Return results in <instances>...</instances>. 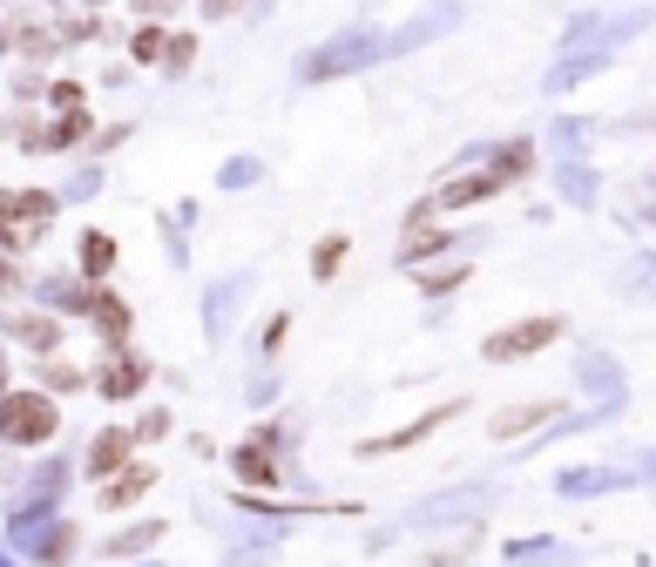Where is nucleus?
<instances>
[{
  "instance_id": "obj_14",
  "label": "nucleus",
  "mask_w": 656,
  "mask_h": 567,
  "mask_svg": "<svg viewBox=\"0 0 656 567\" xmlns=\"http://www.w3.org/2000/svg\"><path fill=\"white\" fill-rule=\"evenodd\" d=\"M149 486H157V466H129V473H115L108 486H102V507L108 513H123V507H136Z\"/></svg>"
},
{
  "instance_id": "obj_34",
  "label": "nucleus",
  "mask_w": 656,
  "mask_h": 567,
  "mask_svg": "<svg viewBox=\"0 0 656 567\" xmlns=\"http://www.w3.org/2000/svg\"><path fill=\"white\" fill-rule=\"evenodd\" d=\"M149 8H163V0H149Z\"/></svg>"
},
{
  "instance_id": "obj_22",
  "label": "nucleus",
  "mask_w": 656,
  "mask_h": 567,
  "mask_svg": "<svg viewBox=\"0 0 656 567\" xmlns=\"http://www.w3.org/2000/svg\"><path fill=\"white\" fill-rule=\"evenodd\" d=\"M129 55H136V61H170V34H163V27H136V34H129Z\"/></svg>"
},
{
  "instance_id": "obj_27",
  "label": "nucleus",
  "mask_w": 656,
  "mask_h": 567,
  "mask_svg": "<svg viewBox=\"0 0 656 567\" xmlns=\"http://www.w3.org/2000/svg\"><path fill=\"white\" fill-rule=\"evenodd\" d=\"M468 547H474V526H468V534H460L453 547H440V554H427V560H419V567H460V560H468Z\"/></svg>"
},
{
  "instance_id": "obj_7",
  "label": "nucleus",
  "mask_w": 656,
  "mask_h": 567,
  "mask_svg": "<svg viewBox=\"0 0 656 567\" xmlns=\"http://www.w3.org/2000/svg\"><path fill=\"white\" fill-rule=\"evenodd\" d=\"M372 55H379V34H338L332 48H319L312 61H304V74L325 81L332 68H359V61H372Z\"/></svg>"
},
{
  "instance_id": "obj_29",
  "label": "nucleus",
  "mask_w": 656,
  "mask_h": 567,
  "mask_svg": "<svg viewBox=\"0 0 656 567\" xmlns=\"http://www.w3.org/2000/svg\"><path fill=\"white\" fill-rule=\"evenodd\" d=\"M163 432H170L163 413H142V419H136V439H163Z\"/></svg>"
},
{
  "instance_id": "obj_24",
  "label": "nucleus",
  "mask_w": 656,
  "mask_h": 567,
  "mask_svg": "<svg viewBox=\"0 0 656 567\" xmlns=\"http://www.w3.org/2000/svg\"><path fill=\"white\" fill-rule=\"evenodd\" d=\"M453 284H468V264H447V270H427V277H419V291H427V298H440V291H453Z\"/></svg>"
},
{
  "instance_id": "obj_20",
  "label": "nucleus",
  "mask_w": 656,
  "mask_h": 567,
  "mask_svg": "<svg viewBox=\"0 0 656 567\" xmlns=\"http://www.w3.org/2000/svg\"><path fill=\"white\" fill-rule=\"evenodd\" d=\"M82 136H89V108H68V115L55 121V129L42 136V149H74Z\"/></svg>"
},
{
  "instance_id": "obj_16",
  "label": "nucleus",
  "mask_w": 656,
  "mask_h": 567,
  "mask_svg": "<svg viewBox=\"0 0 656 567\" xmlns=\"http://www.w3.org/2000/svg\"><path fill=\"white\" fill-rule=\"evenodd\" d=\"M89 317L102 324V338H108L115 351H123V338H129V304L115 298V291H95V311H89Z\"/></svg>"
},
{
  "instance_id": "obj_30",
  "label": "nucleus",
  "mask_w": 656,
  "mask_h": 567,
  "mask_svg": "<svg viewBox=\"0 0 656 567\" xmlns=\"http://www.w3.org/2000/svg\"><path fill=\"white\" fill-rule=\"evenodd\" d=\"M55 108H61V115L82 108V89H74V81H55Z\"/></svg>"
},
{
  "instance_id": "obj_2",
  "label": "nucleus",
  "mask_w": 656,
  "mask_h": 567,
  "mask_svg": "<svg viewBox=\"0 0 656 567\" xmlns=\"http://www.w3.org/2000/svg\"><path fill=\"white\" fill-rule=\"evenodd\" d=\"M61 432V405L48 392H8L0 398V439L8 445H48Z\"/></svg>"
},
{
  "instance_id": "obj_17",
  "label": "nucleus",
  "mask_w": 656,
  "mask_h": 567,
  "mask_svg": "<svg viewBox=\"0 0 656 567\" xmlns=\"http://www.w3.org/2000/svg\"><path fill=\"white\" fill-rule=\"evenodd\" d=\"M447 243H453L447 230H434V223H413V230H406V243H400V264H427V257H440V251H447Z\"/></svg>"
},
{
  "instance_id": "obj_3",
  "label": "nucleus",
  "mask_w": 656,
  "mask_h": 567,
  "mask_svg": "<svg viewBox=\"0 0 656 567\" xmlns=\"http://www.w3.org/2000/svg\"><path fill=\"white\" fill-rule=\"evenodd\" d=\"M555 338H562V317H521V324H500V332L481 345V358L487 364H515V358H534Z\"/></svg>"
},
{
  "instance_id": "obj_12",
  "label": "nucleus",
  "mask_w": 656,
  "mask_h": 567,
  "mask_svg": "<svg viewBox=\"0 0 656 567\" xmlns=\"http://www.w3.org/2000/svg\"><path fill=\"white\" fill-rule=\"evenodd\" d=\"M555 413H562L555 398H534V405H515V413H494L487 432H494V439H521V432H534V426H549Z\"/></svg>"
},
{
  "instance_id": "obj_4",
  "label": "nucleus",
  "mask_w": 656,
  "mask_h": 567,
  "mask_svg": "<svg viewBox=\"0 0 656 567\" xmlns=\"http://www.w3.org/2000/svg\"><path fill=\"white\" fill-rule=\"evenodd\" d=\"M136 426H102L89 439V453H82V479H115V473H129L136 466Z\"/></svg>"
},
{
  "instance_id": "obj_31",
  "label": "nucleus",
  "mask_w": 656,
  "mask_h": 567,
  "mask_svg": "<svg viewBox=\"0 0 656 567\" xmlns=\"http://www.w3.org/2000/svg\"><path fill=\"white\" fill-rule=\"evenodd\" d=\"M244 0H204V21H223V14H238Z\"/></svg>"
},
{
  "instance_id": "obj_1",
  "label": "nucleus",
  "mask_w": 656,
  "mask_h": 567,
  "mask_svg": "<svg viewBox=\"0 0 656 567\" xmlns=\"http://www.w3.org/2000/svg\"><path fill=\"white\" fill-rule=\"evenodd\" d=\"M48 223H55V196L48 189H8V196H0V257L42 243Z\"/></svg>"
},
{
  "instance_id": "obj_33",
  "label": "nucleus",
  "mask_w": 656,
  "mask_h": 567,
  "mask_svg": "<svg viewBox=\"0 0 656 567\" xmlns=\"http://www.w3.org/2000/svg\"><path fill=\"white\" fill-rule=\"evenodd\" d=\"M0 48H14V34H8V27H0Z\"/></svg>"
},
{
  "instance_id": "obj_23",
  "label": "nucleus",
  "mask_w": 656,
  "mask_h": 567,
  "mask_svg": "<svg viewBox=\"0 0 656 567\" xmlns=\"http://www.w3.org/2000/svg\"><path fill=\"white\" fill-rule=\"evenodd\" d=\"M345 251H353V243H345V236H325V243H319V257H312V277H338Z\"/></svg>"
},
{
  "instance_id": "obj_21",
  "label": "nucleus",
  "mask_w": 656,
  "mask_h": 567,
  "mask_svg": "<svg viewBox=\"0 0 656 567\" xmlns=\"http://www.w3.org/2000/svg\"><path fill=\"white\" fill-rule=\"evenodd\" d=\"M108 264H115V236H108V230H89V236H82V270L102 277Z\"/></svg>"
},
{
  "instance_id": "obj_32",
  "label": "nucleus",
  "mask_w": 656,
  "mask_h": 567,
  "mask_svg": "<svg viewBox=\"0 0 656 567\" xmlns=\"http://www.w3.org/2000/svg\"><path fill=\"white\" fill-rule=\"evenodd\" d=\"M0 398H8V351H0Z\"/></svg>"
},
{
  "instance_id": "obj_35",
  "label": "nucleus",
  "mask_w": 656,
  "mask_h": 567,
  "mask_svg": "<svg viewBox=\"0 0 656 567\" xmlns=\"http://www.w3.org/2000/svg\"><path fill=\"white\" fill-rule=\"evenodd\" d=\"M0 567H8V560H0Z\"/></svg>"
},
{
  "instance_id": "obj_15",
  "label": "nucleus",
  "mask_w": 656,
  "mask_h": 567,
  "mask_svg": "<svg viewBox=\"0 0 656 567\" xmlns=\"http://www.w3.org/2000/svg\"><path fill=\"white\" fill-rule=\"evenodd\" d=\"M157 541H163V520H136V526H123V534H108L102 554H108V560H129V554H142V547H157Z\"/></svg>"
},
{
  "instance_id": "obj_18",
  "label": "nucleus",
  "mask_w": 656,
  "mask_h": 567,
  "mask_svg": "<svg viewBox=\"0 0 656 567\" xmlns=\"http://www.w3.org/2000/svg\"><path fill=\"white\" fill-rule=\"evenodd\" d=\"M8 332H14V338H27L34 351H55L61 324H55V317H42V311H21V317H8Z\"/></svg>"
},
{
  "instance_id": "obj_19",
  "label": "nucleus",
  "mask_w": 656,
  "mask_h": 567,
  "mask_svg": "<svg viewBox=\"0 0 656 567\" xmlns=\"http://www.w3.org/2000/svg\"><path fill=\"white\" fill-rule=\"evenodd\" d=\"M48 304L68 311V317H89V311H95V291H89V284H74V277H55V284H48Z\"/></svg>"
},
{
  "instance_id": "obj_9",
  "label": "nucleus",
  "mask_w": 656,
  "mask_h": 567,
  "mask_svg": "<svg viewBox=\"0 0 656 567\" xmlns=\"http://www.w3.org/2000/svg\"><path fill=\"white\" fill-rule=\"evenodd\" d=\"M74 547H82V526H74V520L61 513V520H48L42 534H34V547H27V554L42 560V567H68V560H74Z\"/></svg>"
},
{
  "instance_id": "obj_8",
  "label": "nucleus",
  "mask_w": 656,
  "mask_h": 567,
  "mask_svg": "<svg viewBox=\"0 0 656 567\" xmlns=\"http://www.w3.org/2000/svg\"><path fill=\"white\" fill-rule=\"evenodd\" d=\"M630 479H636L630 466H575V473L555 479V494L562 500H589V494H615V486H630Z\"/></svg>"
},
{
  "instance_id": "obj_13",
  "label": "nucleus",
  "mask_w": 656,
  "mask_h": 567,
  "mask_svg": "<svg viewBox=\"0 0 656 567\" xmlns=\"http://www.w3.org/2000/svg\"><path fill=\"white\" fill-rule=\"evenodd\" d=\"M500 183H508V176H500V170H487V176H453L440 196H434V210H468V202H487Z\"/></svg>"
},
{
  "instance_id": "obj_26",
  "label": "nucleus",
  "mask_w": 656,
  "mask_h": 567,
  "mask_svg": "<svg viewBox=\"0 0 656 567\" xmlns=\"http://www.w3.org/2000/svg\"><path fill=\"white\" fill-rule=\"evenodd\" d=\"M42 379H48V392H68V385H82V364H68V358H48V364H42Z\"/></svg>"
},
{
  "instance_id": "obj_5",
  "label": "nucleus",
  "mask_w": 656,
  "mask_h": 567,
  "mask_svg": "<svg viewBox=\"0 0 656 567\" xmlns=\"http://www.w3.org/2000/svg\"><path fill=\"white\" fill-rule=\"evenodd\" d=\"M460 413V405H427L419 419H406L400 432H379V439H359V460H385V453H406V445H419L427 432H440L447 419Z\"/></svg>"
},
{
  "instance_id": "obj_10",
  "label": "nucleus",
  "mask_w": 656,
  "mask_h": 567,
  "mask_svg": "<svg viewBox=\"0 0 656 567\" xmlns=\"http://www.w3.org/2000/svg\"><path fill=\"white\" fill-rule=\"evenodd\" d=\"M149 385V364L136 358V351H115V364H102L95 372V392H108V398H136Z\"/></svg>"
},
{
  "instance_id": "obj_11",
  "label": "nucleus",
  "mask_w": 656,
  "mask_h": 567,
  "mask_svg": "<svg viewBox=\"0 0 656 567\" xmlns=\"http://www.w3.org/2000/svg\"><path fill=\"white\" fill-rule=\"evenodd\" d=\"M487 500V486H460V494H440V500H427V507H413L406 513V526H434V520H460V513H474Z\"/></svg>"
},
{
  "instance_id": "obj_6",
  "label": "nucleus",
  "mask_w": 656,
  "mask_h": 567,
  "mask_svg": "<svg viewBox=\"0 0 656 567\" xmlns=\"http://www.w3.org/2000/svg\"><path fill=\"white\" fill-rule=\"evenodd\" d=\"M230 466H238L244 486H278V432H264V439H244L238 453H230Z\"/></svg>"
},
{
  "instance_id": "obj_28",
  "label": "nucleus",
  "mask_w": 656,
  "mask_h": 567,
  "mask_svg": "<svg viewBox=\"0 0 656 567\" xmlns=\"http://www.w3.org/2000/svg\"><path fill=\"white\" fill-rule=\"evenodd\" d=\"M197 61V34H170V68H189Z\"/></svg>"
},
{
  "instance_id": "obj_25",
  "label": "nucleus",
  "mask_w": 656,
  "mask_h": 567,
  "mask_svg": "<svg viewBox=\"0 0 656 567\" xmlns=\"http://www.w3.org/2000/svg\"><path fill=\"white\" fill-rule=\"evenodd\" d=\"M528 162H534V149H528V142H508V149H494V170H500V176H521Z\"/></svg>"
}]
</instances>
